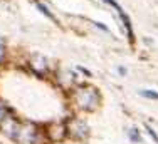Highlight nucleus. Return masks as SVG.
<instances>
[{
  "label": "nucleus",
  "mask_w": 158,
  "mask_h": 144,
  "mask_svg": "<svg viewBox=\"0 0 158 144\" xmlns=\"http://www.w3.org/2000/svg\"><path fill=\"white\" fill-rule=\"evenodd\" d=\"M37 9H39V10H40V12H42L44 15H47V17L51 18V20H56V17H54V15H52L51 12H49V9H47V7H44L42 3H37Z\"/></svg>",
  "instance_id": "423d86ee"
},
{
  "label": "nucleus",
  "mask_w": 158,
  "mask_h": 144,
  "mask_svg": "<svg viewBox=\"0 0 158 144\" xmlns=\"http://www.w3.org/2000/svg\"><path fill=\"white\" fill-rule=\"evenodd\" d=\"M128 134H130V139H131L133 142H140V134H138L136 129H131Z\"/></svg>",
  "instance_id": "0eeeda50"
},
{
  "label": "nucleus",
  "mask_w": 158,
  "mask_h": 144,
  "mask_svg": "<svg viewBox=\"0 0 158 144\" xmlns=\"http://www.w3.org/2000/svg\"><path fill=\"white\" fill-rule=\"evenodd\" d=\"M146 129H148V132H150V136H152V138H153V139H155V141L158 142V136L155 134V131H153V129H152V127H150V126H146Z\"/></svg>",
  "instance_id": "1a4fd4ad"
},
{
  "label": "nucleus",
  "mask_w": 158,
  "mask_h": 144,
  "mask_svg": "<svg viewBox=\"0 0 158 144\" xmlns=\"http://www.w3.org/2000/svg\"><path fill=\"white\" fill-rule=\"evenodd\" d=\"M140 94L143 97H148V99H158V92H156V90H141Z\"/></svg>",
  "instance_id": "39448f33"
},
{
  "label": "nucleus",
  "mask_w": 158,
  "mask_h": 144,
  "mask_svg": "<svg viewBox=\"0 0 158 144\" xmlns=\"http://www.w3.org/2000/svg\"><path fill=\"white\" fill-rule=\"evenodd\" d=\"M74 101L81 109H86V111H93L96 109L98 102H99V96H98V90L93 89V87H79L74 94Z\"/></svg>",
  "instance_id": "f03ea898"
},
{
  "label": "nucleus",
  "mask_w": 158,
  "mask_h": 144,
  "mask_svg": "<svg viewBox=\"0 0 158 144\" xmlns=\"http://www.w3.org/2000/svg\"><path fill=\"white\" fill-rule=\"evenodd\" d=\"M2 119H5V106L0 102V121Z\"/></svg>",
  "instance_id": "6e6552de"
},
{
  "label": "nucleus",
  "mask_w": 158,
  "mask_h": 144,
  "mask_svg": "<svg viewBox=\"0 0 158 144\" xmlns=\"http://www.w3.org/2000/svg\"><path fill=\"white\" fill-rule=\"evenodd\" d=\"M2 129L9 138L20 144H35L37 129L31 122H17L14 119H2Z\"/></svg>",
  "instance_id": "f257e3e1"
},
{
  "label": "nucleus",
  "mask_w": 158,
  "mask_h": 144,
  "mask_svg": "<svg viewBox=\"0 0 158 144\" xmlns=\"http://www.w3.org/2000/svg\"><path fill=\"white\" fill-rule=\"evenodd\" d=\"M104 2L110 3L111 7H114V9H116V12H118L119 18H121L123 24H125V29H126V32H128V37H130V42H135V35H133V29H131V22H130V18H128V15L125 14V10H123L121 7H119L118 3L114 2V0H104Z\"/></svg>",
  "instance_id": "7ed1b4c3"
},
{
  "label": "nucleus",
  "mask_w": 158,
  "mask_h": 144,
  "mask_svg": "<svg viewBox=\"0 0 158 144\" xmlns=\"http://www.w3.org/2000/svg\"><path fill=\"white\" fill-rule=\"evenodd\" d=\"M3 55H5V47H3L2 44H0V60L3 59Z\"/></svg>",
  "instance_id": "9d476101"
},
{
  "label": "nucleus",
  "mask_w": 158,
  "mask_h": 144,
  "mask_svg": "<svg viewBox=\"0 0 158 144\" xmlns=\"http://www.w3.org/2000/svg\"><path fill=\"white\" fill-rule=\"evenodd\" d=\"M71 131H73L71 134L76 136V138H84V136L88 134V126H86L84 122H81V121H74Z\"/></svg>",
  "instance_id": "20e7f679"
}]
</instances>
